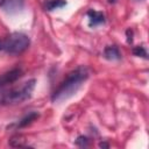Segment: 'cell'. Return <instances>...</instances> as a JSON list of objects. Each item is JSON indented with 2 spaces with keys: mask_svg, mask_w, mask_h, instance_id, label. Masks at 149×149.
Listing matches in <instances>:
<instances>
[{
  "mask_svg": "<svg viewBox=\"0 0 149 149\" xmlns=\"http://www.w3.org/2000/svg\"><path fill=\"white\" fill-rule=\"evenodd\" d=\"M65 5H66V1L65 0H45L44 8L47 10H54V9L62 8Z\"/></svg>",
  "mask_w": 149,
  "mask_h": 149,
  "instance_id": "9",
  "label": "cell"
},
{
  "mask_svg": "<svg viewBox=\"0 0 149 149\" xmlns=\"http://www.w3.org/2000/svg\"><path fill=\"white\" fill-rule=\"evenodd\" d=\"M104 55L107 59H111V61H114V59H120L121 58V54H120V50L118 47L115 45H108L105 48L104 50Z\"/></svg>",
  "mask_w": 149,
  "mask_h": 149,
  "instance_id": "7",
  "label": "cell"
},
{
  "mask_svg": "<svg viewBox=\"0 0 149 149\" xmlns=\"http://www.w3.org/2000/svg\"><path fill=\"white\" fill-rule=\"evenodd\" d=\"M99 147H106V148H108V144L105 143V142H100V143H99Z\"/></svg>",
  "mask_w": 149,
  "mask_h": 149,
  "instance_id": "13",
  "label": "cell"
},
{
  "mask_svg": "<svg viewBox=\"0 0 149 149\" xmlns=\"http://www.w3.org/2000/svg\"><path fill=\"white\" fill-rule=\"evenodd\" d=\"M133 54L135 56H139V57H143V58H147L148 57V54H147V50L144 47H135L133 49Z\"/></svg>",
  "mask_w": 149,
  "mask_h": 149,
  "instance_id": "10",
  "label": "cell"
},
{
  "mask_svg": "<svg viewBox=\"0 0 149 149\" xmlns=\"http://www.w3.org/2000/svg\"><path fill=\"white\" fill-rule=\"evenodd\" d=\"M76 143H77L78 146H80V147H86V146H88V139H87L86 136H79V137L77 139Z\"/></svg>",
  "mask_w": 149,
  "mask_h": 149,
  "instance_id": "12",
  "label": "cell"
},
{
  "mask_svg": "<svg viewBox=\"0 0 149 149\" xmlns=\"http://www.w3.org/2000/svg\"><path fill=\"white\" fill-rule=\"evenodd\" d=\"M21 76H22V70L19 69V68L12 69V70L0 74V87H3L6 85H8V84L14 83L19 78H21Z\"/></svg>",
  "mask_w": 149,
  "mask_h": 149,
  "instance_id": "4",
  "label": "cell"
},
{
  "mask_svg": "<svg viewBox=\"0 0 149 149\" xmlns=\"http://www.w3.org/2000/svg\"><path fill=\"white\" fill-rule=\"evenodd\" d=\"M88 78V70L85 66H78L73 71H71L66 78L59 84V86L52 93L51 100L54 102L63 101L71 95H73L78 88L83 85V83Z\"/></svg>",
  "mask_w": 149,
  "mask_h": 149,
  "instance_id": "1",
  "label": "cell"
},
{
  "mask_svg": "<svg viewBox=\"0 0 149 149\" xmlns=\"http://www.w3.org/2000/svg\"><path fill=\"white\" fill-rule=\"evenodd\" d=\"M87 16H88V24L91 27H97L101 23H105V15L101 12H97L94 9H90L87 12Z\"/></svg>",
  "mask_w": 149,
  "mask_h": 149,
  "instance_id": "5",
  "label": "cell"
},
{
  "mask_svg": "<svg viewBox=\"0 0 149 149\" xmlns=\"http://www.w3.org/2000/svg\"><path fill=\"white\" fill-rule=\"evenodd\" d=\"M22 141H24V140H21V137H13L10 140V146H13V147H26L27 144Z\"/></svg>",
  "mask_w": 149,
  "mask_h": 149,
  "instance_id": "11",
  "label": "cell"
},
{
  "mask_svg": "<svg viewBox=\"0 0 149 149\" xmlns=\"http://www.w3.org/2000/svg\"><path fill=\"white\" fill-rule=\"evenodd\" d=\"M108 1H109V2H111V3H114V2H115V1H116V0H108Z\"/></svg>",
  "mask_w": 149,
  "mask_h": 149,
  "instance_id": "15",
  "label": "cell"
},
{
  "mask_svg": "<svg viewBox=\"0 0 149 149\" xmlns=\"http://www.w3.org/2000/svg\"><path fill=\"white\" fill-rule=\"evenodd\" d=\"M3 1H5V0H0V7H2V5H3Z\"/></svg>",
  "mask_w": 149,
  "mask_h": 149,
  "instance_id": "14",
  "label": "cell"
},
{
  "mask_svg": "<svg viewBox=\"0 0 149 149\" xmlns=\"http://www.w3.org/2000/svg\"><path fill=\"white\" fill-rule=\"evenodd\" d=\"M36 80L30 79L22 84L20 87H13L9 90L0 91V105H17L28 100L35 88Z\"/></svg>",
  "mask_w": 149,
  "mask_h": 149,
  "instance_id": "2",
  "label": "cell"
},
{
  "mask_svg": "<svg viewBox=\"0 0 149 149\" xmlns=\"http://www.w3.org/2000/svg\"><path fill=\"white\" fill-rule=\"evenodd\" d=\"M37 118H38V113H37V112H30L28 115H26L24 118H22V119L16 123V127H17V128L26 127V126L30 125L33 121H35Z\"/></svg>",
  "mask_w": 149,
  "mask_h": 149,
  "instance_id": "8",
  "label": "cell"
},
{
  "mask_svg": "<svg viewBox=\"0 0 149 149\" xmlns=\"http://www.w3.org/2000/svg\"><path fill=\"white\" fill-rule=\"evenodd\" d=\"M23 7V0H5L2 8L8 13H15Z\"/></svg>",
  "mask_w": 149,
  "mask_h": 149,
  "instance_id": "6",
  "label": "cell"
},
{
  "mask_svg": "<svg viewBox=\"0 0 149 149\" xmlns=\"http://www.w3.org/2000/svg\"><path fill=\"white\" fill-rule=\"evenodd\" d=\"M29 44H30L29 37L22 33H13L7 38L1 40L2 50L12 55H17L23 52L26 49H28Z\"/></svg>",
  "mask_w": 149,
  "mask_h": 149,
  "instance_id": "3",
  "label": "cell"
},
{
  "mask_svg": "<svg viewBox=\"0 0 149 149\" xmlns=\"http://www.w3.org/2000/svg\"><path fill=\"white\" fill-rule=\"evenodd\" d=\"M2 50V48H1V40H0V51Z\"/></svg>",
  "mask_w": 149,
  "mask_h": 149,
  "instance_id": "16",
  "label": "cell"
}]
</instances>
